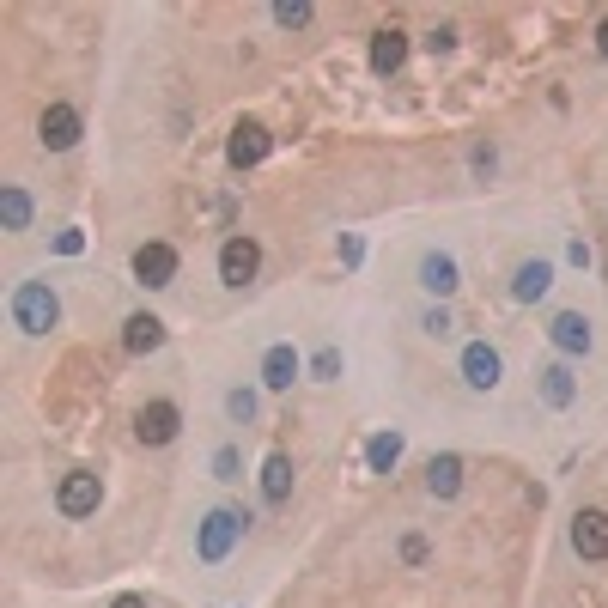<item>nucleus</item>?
<instances>
[{
	"instance_id": "obj_12",
	"label": "nucleus",
	"mask_w": 608,
	"mask_h": 608,
	"mask_svg": "<svg viewBox=\"0 0 608 608\" xmlns=\"http://www.w3.org/2000/svg\"><path fill=\"white\" fill-rule=\"evenodd\" d=\"M420 286H426V292H438V298H450L463 280H456V262H450L444 250H432V256H420Z\"/></svg>"
},
{
	"instance_id": "obj_15",
	"label": "nucleus",
	"mask_w": 608,
	"mask_h": 608,
	"mask_svg": "<svg viewBox=\"0 0 608 608\" xmlns=\"http://www.w3.org/2000/svg\"><path fill=\"white\" fill-rule=\"evenodd\" d=\"M292 377H298V353H292V347H268L262 384H268V390H292Z\"/></svg>"
},
{
	"instance_id": "obj_23",
	"label": "nucleus",
	"mask_w": 608,
	"mask_h": 608,
	"mask_svg": "<svg viewBox=\"0 0 608 608\" xmlns=\"http://www.w3.org/2000/svg\"><path fill=\"white\" fill-rule=\"evenodd\" d=\"M213 475H219V481H238V450H232V444L213 456Z\"/></svg>"
},
{
	"instance_id": "obj_26",
	"label": "nucleus",
	"mask_w": 608,
	"mask_h": 608,
	"mask_svg": "<svg viewBox=\"0 0 608 608\" xmlns=\"http://www.w3.org/2000/svg\"><path fill=\"white\" fill-rule=\"evenodd\" d=\"M402 560L420 566V560H426V536H408V542H402Z\"/></svg>"
},
{
	"instance_id": "obj_13",
	"label": "nucleus",
	"mask_w": 608,
	"mask_h": 608,
	"mask_svg": "<svg viewBox=\"0 0 608 608\" xmlns=\"http://www.w3.org/2000/svg\"><path fill=\"white\" fill-rule=\"evenodd\" d=\"M165 341V323L159 317H146V311H134L128 323H122V347L128 353H152V347H159Z\"/></svg>"
},
{
	"instance_id": "obj_19",
	"label": "nucleus",
	"mask_w": 608,
	"mask_h": 608,
	"mask_svg": "<svg viewBox=\"0 0 608 608\" xmlns=\"http://www.w3.org/2000/svg\"><path fill=\"white\" fill-rule=\"evenodd\" d=\"M365 463H371L377 475H390V469L402 463V438H396V432H377V438L365 444Z\"/></svg>"
},
{
	"instance_id": "obj_14",
	"label": "nucleus",
	"mask_w": 608,
	"mask_h": 608,
	"mask_svg": "<svg viewBox=\"0 0 608 608\" xmlns=\"http://www.w3.org/2000/svg\"><path fill=\"white\" fill-rule=\"evenodd\" d=\"M548 335H554V347H560V353H590V323H584L578 311H560Z\"/></svg>"
},
{
	"instance_id": "obj_5",
	"label": "nucleus",
	"mask_w": 608,
	"mask_h": 608,
	"mask_svg": "<svg viewBox=\"0 0 608 608\" xmlns=\"http://www.w3.org/2000/svg\"><path fill=\"white\" fill-rule=\"evenodd\" d=\"M37 140H43L49 152H67L73 140H80V110H73V104H49L43 122H37Z\"/></svg>"
},
{
	"instance_id": "obj_29",
	"label": "nucleus",
	"mask_w": 608,
	"mask_h": 608,
	"mask_svg": "<svg viewBox=\"0 0 608 608\" xmlns=\"http://www.w3.org/2000/svg\"><path fill=\"white\" fill-rule=\"evenodd\" d=\"M596 49H602V55H608V19H602V25H596Z\"/></svg>"
},
{
	"instance_id": "obj_28",
	"label": "nucleus",
	"mask_w": 608,
	"mask_h": 608,
	"mask_svg": "<svg viewBox=\"0 0 608 608\" xmlns=\"http://www.w3.org/2000/svg\"><path fill=\"white\" fill-rule=\"evenodd\" d=\"M80 244H86L80 232H61V238H55V250H61V256H80Z\"/></svg>"
},
{
	"instance_id": "obj_9",
	"label": "nucleus",
	"mask_w": 608,
	"mask_h": 608,
	"mask_svg": "<svg viewBox=\"0 0 608 608\" xmlns=\"http://www.w3.org/2000/svg\"><path fill=\"white\" fill-rule=\"evenodd\" d=\"M225 159H232L238 171L262 165V159H268V128H262V122H238V128H232V146H225Z\"/></svg>"
},
{
	"instance_id": "obj_10",
	"label": "nucleus",
	"mask_w": 608,
	"mask_h": 608,
	"mask_svg": "<svg viewBox=\"0 0 608 608\" xmlns=\"http://www.w3.org/2000/svg\"><path fill=\"white\" fill-rule=\"evenodd\" d=\"M463 384H469V390H493V384H499V353H493L487 341H469V347H463Z\"/></svg>"
},
{
	"instance_id": "obj_8",
	"label": "nucleus",
	"mask_w": 608,
	"mask_h": 608,
	"mask_svg": "<svg viewBox=\"0 0 608 608\" xmlns=\"http://www.w3.org/2000/svg\"><path fill=\"white\" fill-rule=\"evenodd\" d=\"M572 548L584 560H608V511H578L572 517Z\"/></svg>"
},
{
	"instance_id": "obj_25",
	"label": "nucleus",
	"mask_w": 608,
	"mask_h": 608,
	"mask_svg": "<svg viewBox=\"0 0 608 608\" xmlns=\"http://www.w3.org/2000/svg\"><path fill=\"white\" fill-rule=\"evenodd\" d=\"M225 408H232L238 420H250V414H256V396H250V390H232V402H225Z\"/></svg>"
},
{
	"instance_id": "obj_22",
	"label": "nucleus",
	"mask_w": 608,
	"mask_h": 608,
	"mask_svg": "<svg viewBox=\"0 0 608 608\" xmlns=\"http://www.w3.org/2000/svg\"><path fill=\"white\" fill-rule=\"evenodd\" d=\"M304 19H311L304 0H280V7H274V25H304Z\"/></svg>"
},
{
	"instance_id": "obj_17",
	"label": "nucleus",
	"mask_w": 608,
	"mask_h": 608,
	"mask_svg": "<svg viewBox=\"0 0 608 608\" xmlns=\"http://www.w3.org/2000/svg\"><path fill=\"white\" fill-rule=\"evenodd\" d=\"M402 55H408V37H402V31H377V37H371V67H377V73H396Z\"/></svg>"
},
{
	"instance_id": "obj_20",
	"label": "nucleus",
	"mask_w": 608,
	"mask_h": 608,
	"mask_svg": "<svg viewBox=\"0 0 608 608\" xmlns=\"http://www.w3.org/2000/svg\"><path fill=\"white\" fill-rule=\"evenodd\" d=\"M542 396H548V408H572L578 384H572V371H566V365H548V371H542Z\"/></svg>"
},
{
	"instance_id": "obj_7",
	"label": "nucleus",
	"mask_w": 608,
	"mask_h": 608,
	"mask_svg": "<svg viewBox=\"0 0 608 608\" xmlns=\"http://www.w3.org/2000/svg\"><path fill=\"white\" fill-rule=\"evenodd\" d=\"M177 426H183L177 402H146V408H140V420H134L140 444H171V438H177Z\"/></svg>"
},
{
	"instance_id": "obj_30",
	"label": "nucleus",
	"mask_w": 608,
	"mask_h": 608,
	"mask_svg": "<svg viewBox=\"0 0 608 608\" xmlns=\"http://www.w3.org/2000/svg\"><path fill=\"white\" fill-rule=\"evenodd\" d=\"M116 608H146V602L140 596H116Z\"/></svg>"
},
{
	"instance_id": "obj_24",
	"label": "nucleus",
	"mask_w": 608,
	"mask_h": 608,
	"mask_svg": "<svg viewBox=\"0 0 608 608\" xmlns=\"http://www.w3.org/2000/svg\"><path fill=\"white\" fill-rule=\"evenodd\" d=\"M311 371H317V377H341V353H335V347H323V353L311 359Z\"/></svg>"
},
{
	"instance_id": "obj_16",
	"label": "nucleus",
	"mask_w": 608,
	"mask_h": 608,
	"mask_svg": "<svg viewBox=\"0 0 608 608\" xmlns=\"http://www.w3.org/2000/svg\"><path fill=\"white\" fill-rule=\"evenodd\" d=\"M262 499H268V505H286V499H292V456H268V469H262Z\"/></svg>"
},
{
	"instance_id": "obj_2",
	"label": "nucleus",
	"mask_w": 608,
	"mask_h": 608,
	"mask_svg": "<svg viewBox=\"0 0 608 608\" xmlns=\"http://www.w3.org/2000/svg\"><path fill=\"white\" fill-rule=\"evenodd\" d=\"M55 317H61V298H55L43 280H25V286L13 292V323H19L25 335H49Z\"/></svg>"
},
{
	"instance_id": "obj_21",
	"label": "nucleus",
	"mask_w": 608,
	"mask_h": 608,
	"mask_svg": "<svg viewBox=\"0 0 608 608\" xmlns=\"http://www.w3.org/2000/svg\"><path fill=\"white\" fill-rule=\"evenodd\" d=\"M0 219H7V232H25L31 225V195L25 189H0Z\"/></svg>"
},
{
	"instance_id": "obj_4",
	"label": "nucleus",
	"mask_w": 608,
	"mask_h": 608,
	"mask_svg": "<svg viewBox=\"0 0 608 608\" xmlns=\"http://www.w3.org/2000/svg\"><path fill=\"white\" fill-rule=\"evenodd\" d=\"M256 268H262L256 238H225V250H219V280H225V286H244V280H256Z\"/></svg>"
},
{
	"instance_id": "obj_1",
	"label": "nucleus",
	"mask_w": 608,
	"mask_h": 608,
	"mask_svg": "<svg viewBox=\"0 0 608 608\" xmlns=\"http://www.w3.org/2000/svg\"><path fill=\"white\" fill-rule=\"evenodd\" d=\"M250 529V511H232V505H219V511H207V523H201V536H195V554L207 560V566H219L225 554L238 548V536Z\"/></svg>"
},
{
	"instance_id": "obj_27",
	"label": "nucleus",
	"mask_w": 608,
	"mask_h": 608,
	"mask_svg": "<svg viewBox=\"0 0 608 608\" xmlns=\"http://www.w3.org/2000/svg\"><path fill=\"white\" fill-rule=\"evenodd\" d=\"M420 329H426V335H450V317H444V311H426V323H420Z\"/></svg>"
},
{
	"instance_id": "obj_11",
	"label": "nucleus",
	"mask_w": 608,
	"mask_h": 608,
	"mask_svg": "<svg viewBox=\"0 0 608 608\" xmlns=\"http://www.w3.org/2000/svg\"><path fill=\"white\" fill-rule=\"evenodd\" d=\"M456 487H463V456H432L426 463V493L432 499H456Z\"/></svg>"
},
{
	"instance_id": "obj_18",
	"label": "nucleus",
	"mask_w": 608,
	"mask_h": 608,
	"mask_svg": "<svg viewBox=\"0 0 608 608\" xmlns=\"http://www.w3.org/2000/svg\"><path fill=\"white\" fill-rule=\"evenodd\" d=\"M548 286H554V268H548V262H523V268H517V280H511V292H517L523 304H536Z\"/></svg>"
},
{
	"instance_id": "obj_6",
	"label": "nucleus",
	"mask_w": 608,
	"mask_h": 608,
	"mask_svg": "<svg viewBox=\"0 0 608 608\" xmlns=\"http://www.w3.org/2000/svg\"><path fill=\"white\" fill-rule=\"evenodd\" d=\"M134 274H140V286H171L177 280V250L171 244H140L134 250Z\"/></svg>"
},
{
	"instance_id": "obj_3",
	"label": "nucleus",
	"mask_w": 608,
	"mask_h": 608,
	"mask_svg": "<svg viewBox=\"0 0 608 608\" xmlns=\"http://www.w3.org/2000/svg\"><path fill=\"white\" fill-rule=\"evenodd\" d=\"M98 499H104V487H98V475H92V469H73V475L61 481V493H55L61 517H92V511H98Z\"/></svg>"
}]
</instances>
